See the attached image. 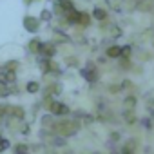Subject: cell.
Returning a JSON list of instances; mask_svg holds the SVG:
<instances>
[{"label": "cell", "instance_id": "6da1fadb", "mask_svg": "<svg viewBox=\"0 0 154 154\" xmlns=\"http://www.w3.org/2000/svg\"><path fill=\"white\" fill-rule=\"evenodd\" d=\"M80 127H82V122H78V120H63V122H58L54 125V131L62 138H69V136H74L78 132Z\"/></svg>", "mask_w": 154, "mask_h": 154}, {"label": "cell", "instance_id": "7a4b0ae2", "mask_svg": "<svg viewBox=\"0 0 154 154\" xmlns=\"http://www.w3.org/2000/svg\"><path fill=\"white\" fill-rule=\"evenodd\" d=\"M47 109H49V112H51L53 116H67V114L71 112L69 105H65L63 102H58V100H51V102L47 103Z\"/></svg>", "mask_w": 154, "mask_h": 154}, {"label": "cell", "instance_id": "3957f363", "mask_svg": "<svg viewBox=\"0 0 154 154\" xmlns=\"http://www.w3.org/2000/svg\"><path fill=\"white\" fill-rule=\"evenodd\" d=\"M80 74L84 76V78L87 80V82H96L98 80V72H96V65L93 67V63H87V67H84L82 71H80Z\"/></svg>", "mask_w": 154, "mask_h": 154}, {"label": "cell", "instance_id": "277c9868", "mask_svg": "<svg viewBox=\"0 0 154 154\" xmlns=\"http://www.w3.org/2000/svg\"><path fill=\"white\" fill-rule=\"evenodd\" d=\"M24 29L29 33H36L40 29V18L36 17H26L24 18Z\"/></svg>", "mask_w": 154, "mask_h": 154}, {"label": "cell", "instance_id": "5b68a950", "mask_svg": "<svg viewBox=\"0 0 154 154\" xmlns=\"http://www.w3.org/2000/svg\"><path fill=\"white\" fill-rule=\"evenodd\" d=\"M136 149H138V140L136 138H129L123 141V147L120 150V154H136Z\"/></svg>", "mask_w": 154, "mask_h": 154}, {"label": "cell", "instance_id": "8992f818", "mask_svg": "<svg viewBox=\"0 0 154 154\" xmlns=\"http://www.w3.org/2000/svg\"><path fill=\"white\" fill-rule=\"evenodd\" d=\"M54 53H56V47H54L51 42H44V44H42V51H40V54H44L47 60H49L51 56H54Z\"/></svg>", "mask_w": 154, "mask_h": 154}, {"label": "cell", "instance_id": "52a82bcc", "mask_svg": "<svg viewBox=\"0 0 154 154\" xmlns=\"http://www.w3.org/2000/svg\"><path fill=\"white\" fill-rule=\"evenodd\" d=\"M0 80H2L4 84H15V82H17V74H15V71H6V69H2Z\"/></svg>", "mask_w": 154, "mask_h": 154}, {"label": "cell", "instance_id": "ba28073f", "mask_svg": "<svg viewBox=\"0 0 154 154\" xmlns=\"http://www.w3.org/2000/svg\"><path fill=\"white\" fill-rule=\"evenodd\" d=\"M27 49H29V53H33V54H40V51H42V42L36 40V38H33V40L29 42Z\"/></svg>", "mask_w": 154, "mask_h": 154}, {"label": "cell", "instance_id": "9c48e42d", "mask_svg": "<svg viewBox=\"0 0 154 154\" xmlns=\"http://www.w3.org/2000/svg\"><path fill=\"white\" fill-rule=\"evenodd\" d=\"M13 152L15 154H31V149H29L27 143H17L13 147Z\"/></svg>", "mask_w": 154, "mask_h": 154}, {"label": "cell", "instance_id": "30bf717a", "mask_svg": "<svg viewBox=\"0 0 154 154\" xmlns=\"http://www.w3.org/2000/svg\"><path fill=\"white\" fill-rule=\"evenodd\" d=\"M105 54H107L109 58H120V56H122V47H120V45H111Z\"/></svg>", "mask_w": 154, "mask_h": 154}, {"label": "cell", "instance_id": "8fae6325", "mask_svg": "<svg viewBox=\"0 0 154 154\" xmlns=\"http://www.w3.org/2000/svg\"><path fill=\"white\" fill-rule=\"evenodd\" d=\"M42 125H44V127H53V129H54V125H56V122H54V116H53L51 112L44 114V116H42Z\"/></svg>", "mask_w": 154, "mask_h": 154}, {"label": "cell", "instance_id": "7c38bea8", "mask_svg": "<svg viewBox=\"0 0 154 154\" xmlns=\"http://www.w3.org/2000/svg\"><path fill=\"white\" fill-rule=\"evenodd\" d=\"M9 114H11L13 118H17V120H22V118H24V109H22V107H11Z\"/></svg>", "mask_w": 154, "mask_h": 154}, {"label": "cell", "instance_id": "4fadbf2b", "mask_svg": "<svg viewBox=\"0 0 154 154\" xmlns=\"http://www.w3.org/2000/svg\"><path fill=\"white\" fill-rule=\"evenodd\" d=\"M9 94H11V91L8 87V84H4L2 80H0V98H8Z\"/></svg>", "mask_w": 154, "mask_h": 154}, {"label": "cell", "instance_id": "5bb4252c", "mask_svg": "<svg viewBox=\"0 0 154 154\" xmlns=\"http://www.w3.org/2000/svg\"><path fill=\"white\" fill-rule=\"evenodd\" d=\"M93 17H94L96 20H105L107 13H105L103 9H100V8H94V11H93Z\"/></svg>", "mask_w": 154, "mask_h": 154}, {"label": "cell", "instance_id": "9a60e30c", "mask_svg": "<svg viewBox=\"0 0 154 154\" xmlns=\"http://www.w3.org/2000/svg\"><path fill=\"white\" fill-rule=\"evenodd\" d=\"M26 89H27V93H38L40 91V84L38 82H27Z\"/></svg>", "mask_w": 154, "mask_h": 154}, {"label": "cell", "instance_id": "2e32d148", "mask_svg": "<svg viewBox=\"0 0 154 154\" xmlns=\"http://www.w3.org/2000/svg\"><path fill=\"white\" fill-rule=\"evenodd\" d=\"M123 118H125V122H127V123H134V122H136L132 109H127V111H123Z\"/></svg>", "mask_w": 154, "mask_h": 154}, {"label": "cell", "instance_id": "e0dca14e", "mask_svg": "<svg viewBox=\"0 0 154 154\" xmlns=\"http://www.w3.org/2000/svg\"><path fill=\"white\" fill-rule=\"evenodd\" d=\"M51 145H53V147H65V145H67V140L62 138V136H58V138L51 140Z\"/></svg>", "mask_w": 154, "mask_h": 154}, {"label": "cell", "instance_id": "ac0fdd59", "mask_svg": "<svg viewBox=\"0 0 154 154\" xmlns=\"http://www.w3.org/2000/svg\"><path fill=\"white\" fill-rule=\"evenodd\" d=\"M9 147H11L9 140H8V138H4V136H0V152H4V150H8Z\"/></svg>", "mask_w": 154, "mask_h": 154}, {"label": "cell", "instance_id": "d6986e66", "mask_svg": "<svg viewBox=\"0 0 154 154\" xmlns=\"http://www.w3.org/2000/svg\"><path fill=\"white\" fill-rule=\"evenodd\" d=\"M120 140H122V134H120L118 131H112V132L109 134V141H111V143H118Z\"/></svg>", "mask_w": 154, "mask_h": 154}, {"label": "cell", "instance_id": "ffe728a7", "mask_svg": "<svg viewBox=\"0 0 154 154\" xmlns=\"http://www.w3.org/2000/svg\"><path fill=\"white\" fill-rule=\"evenodd\" d=\"M17 65H18V62H17V60H11V62H6L2 67H4L6 71H15V69H17Z\"/></svg>", "mask_w": 154, "mask_h": 154}, {"label": "cell", "instance_id": "44dd1931", "mask_svg": "<svg viewBox=\"0 0 154 154\" xmlns=\"http://www.w3.org/2000/svg\"><path fill=\"white\" fill-rule=\"evenodd\" d=\"M123 103H125L129 109H134V105H136V98H134V96H127V98L123 100Z\"/></svg>", "mask_w": 154, "mask_h": 154}, {"label": "cell", "instance_id": "7402d4cb", "mask_svg": "<svg viewBox=\"0 0 154 154\" xmlns=\"http://www.w3.org/2000/svg\"><path fill=\"white\" fill-rule=\"evenodd\" d=\"M40 20H51V13H49L47 9H44L42 15H40Z\"/></svg>", "mask_w": 154, "mask_h": 154}, {"label": "cell", "instance_id": "603a6c76", "mask_svg": "<svg viewBox=\"0 0 154 154\" xmlns=\"http://www.w3.org/2000/svg\"><path fill=\"white\" fill-rule=\"evenodd\" d=\"M80 22H82V26H89V17L85 13H82L80 15Z\"/></svg>", "mask_w": 154, "mask_h": 154}, {"label": "cell", "instance_id": "cb8c5ba5", "mask_svg": "<svg viewBox=\"0 0 154 154\" xmlns=\"http://www.w3.org/2000/svg\"><path fill=\"white\" fill-rule=\"evenodd\" d=\"M129 54H131V47H129V45H125V47H122V56H125V58H127Z\"/></svg>", "mask_w": 154, "mask_h": 154}, {"label": "cell", "instance_id": "d4e9b609", "mask_svg": "<svg viewBox=\"0 0 154 154\" xmlns=\"http://www.w3.org/2000/svg\"><path fill=\"white\" fill-rule=\"evenodd\" d=\"M63 154H74V150H63Z\"/></svg>", "mask_w": 154, "mask_h": 154}, {"label": "cell", "instance_id": "484cf974", "mask_svg": "<svg viewBox=\"0 0 154 154\" xmlns=\"http://www.w3.org/2000/svg\"><path fill=\"white\" fill-rule=\"evenodd\" d=\"M109 154H120V152H109Z\"/></svg>", "mask_w": 154, "mask_h": 154}]
</instances>
